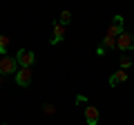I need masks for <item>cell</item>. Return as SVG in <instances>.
Returning a JSON list of instances; mask_svg holds the SVG:
<instances>
[{
	"mask_svg": "<svg viewBox=\"0 0 134 125\" xmlns=\"http://www.w3.org/2000/svg\"><path fill=\"white\" fill-rule=\"evenodd\" d=\"M31 76H34L31 67H20L18 72H16V85H20V87H27L29 83H31Z\"/></svg>",
	"mask_w": 134,
	"mask_h": 125,
	"instance_id": "obj_4",
	"label": "cell"
},
{
	"mask_svg": "<svg viewBox=\"0 0 134 125\" xmlns=\"http://www.w3.org/2000/svg\"><path fill=\"white\" fill-rule=\"evenodd\" d=\"M18 62H16V56H2L0 58V76H9V74L18 72Z\"/></svg>",
	"mask_w": 134,
	"mask_h": 125,
	"instance_id": "obj_1",
	"label": "cell"
},
{
	"mask_svg": "<svg viewBox=\"0 0 134 125\" xmlns=\"http://www.w3.org/2000/svg\"><path fill=\"white\" fill-rule=\"evenodd\" d=\"M121 34H123V16H114V18H112L110 29H107V36H112V38H119Z\"/></svg>",
	"mask_w": 134,
	"mask_h": 125,
	"instance_id": "obj_5",
	"label": "cell"
},
{
	"mask_svg": "<svg viewBox=\"0 0 134 125\" xmlns=\"http://www.w3.org/2000/svg\"><path fill=\"white\" fill-rule=\"evenodd\" d=\"M34 60H36V56H34V52H29V49H20V52L16 54V62H18V67H31Z\"/></svg>",
	"mask_w": 134,
	"mask_h": 125,
	"instance_id": "obj_2",
	"label": "cell"
},
{
	"mask_svg": "<svg viewBox=\"0 0 134 125\" xmlns=\"http://www.w3.org/2000/svg\"><path fill=\"white\" fill-rule=\"evenodd\" d=\"M125 81H127V69H119V72H114L110 76L107 83H110L112 87H116V85H121V83H125Z\"/></svg>",
	"mask_w": 134,
	"mask_h": 125,
	"instance_id": "obj_8",
	"label": "cell"
},
{
	"mask_svg": "<svg viewBox=\"0 0 134 125\" xmlns=\"http://www.w3.org/2000/svg\"><path fill=\"white\" fill-rule=\"evenodd\" d=\"M58 22H60L63 27H65L67 22H72V11H63V14H60V18H58Z\"/></svg>",
	"mask_w": 134,
	"mask_h": 125,
	"instance_id": "obj_10",
	"label": "cell"
},
{
	"mask_svg": "<svg viewBox=\"0 0 134 125\" xmlns=\"http://www.w3.org/2000/svg\"><path fill=\"white\" fill-rule=\"evenodd\" d=\"M100 47L105 49V52H107V49H114V47H116V38H112V36H105V38H103V43H100Z\"/></svg>",
	"mask_w": 134,
	"mask_h": 125,
	"instance_id": "obj_9",
	"label": "cell"
},
{
	"mask_svg": "<svg viewBox=\"0 0 134 125\" xmlns=\"http://www.w3.org/2000/svg\"><path fill=\"white\" fill-rule=\"evenodd\" d=\"M98 118H100L98 107L87 105V107H85V123H87V125H96V123H98Z\"/></svg>",
	"mask_w": 134,
	"mask_h": 125,
	"instance_id": "obj_6",
	"label": "cell"
},
{
	"mask_svg": "<svg viewBox=\"0 0 134 125\" xmlns=\"http://www.w3.org/2000/svg\"><path fill=\"white\" fill-rule=\"evenodd\" d=\"M9 47V36H0V54H7Z\"/></svg>",
	"mask_w": 134,
	"mask_h": 125,
	"instance_id": "obj_12",
	"label": "cell"
},
{
	"mask_svg": "<svg viewBox=\"0 0 134 125\" xmlns=\"http://www.w3.org/2000/svg\"><path fill=\"white\" fill-rule=\"evenodd\" d=\"M119 62H121V69H127V67H132V58H130L127 54H123Z\"/></svg>",
	"mask_w": 134,
	"mask_h": 125,
	"instance_id": "obj_11",
	"label": "cell"
},
{
	"mask_svg": "<svg viewBox=\"0 0 134 125\" xmlns=\"http://www.w3.org/2000/svg\"><path fill=\"white\" fill-rule=\"evenodd\" d=\"M116 47H119L121 52H130V49H134V34L123 31V34L116 38Z\"/></svg>",
	"mask_w": 134,
	"mask_h": 125,
	"instance_id": "obj_3",
	"label": "cell"
},
{
	"mask_svg": "<svg viewBox=\"0 0 134 125\" xmlns=\"http://www.w3.org/2000/svg\"><path fill=\"white\" fill-rule=\"evenodd\" d=\"M63 40H65V27L56 20V22H54V36H52L49 43H52V45H58V43H63Z\"/></svg>",
	"mask_w": 134,
	"mask_h": 125,
	"instance_id": "obj_7",
	"label": "cell"
},
{
	"mask_svg": "<svg viewBox=\"0 0 134 125\" xmlns=\"http://www.w3.org/2000/svg\"><path fill=\"white\" fill-rule=\"evenodd\" d=\"M0 125H5V123H0Z\"/></svg>",
	"mask_w": 134,
	"mask_h": 125,
	"instance_id": "obj_13",
	"label": "cell"
}]
</instances>
